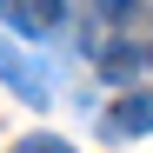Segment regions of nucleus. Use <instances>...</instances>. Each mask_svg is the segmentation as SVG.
Returning a JSON list of instances; mask_svg holds the SVG:
<instances>
[{
  "mask_svg": "<svg viewBox=\"0 0 153 153\" xmlns=\"http://www.w3.org/2000/svg\"><path fill=\"white\" fill-rule=\"evenodd\" d=\"M100 133H107V140H133V133H153V93H146V87H126V93L113 100V107H107Z\"/></svg>",
  "mask_w": 153,
  "mask_h": 153,
  "instance_id": "f03ea898",
  "label": "nucleus"
},
{
  "mask_svg": "<svg viewBox=\"0 0 153 153\" xmlns=\"http://www.w3.org/2000/svg\"><path fill=\"white\" fill-rule=\"evenodd\" d=\"M146 67H153V40H146Z\"/></svg>",
  "mask_w": 153,
  "mask_h": 153,
  "instance_id": "0eeeda50",
  "label": "nucleus"
},
{
  "mask_svg": "<svg viewBox=\"0 0 153 153\" xmlns=\"http://www.w3.org/2000/svg\"><path fill=\"white\" fill-rule=\"evenodd\" d=\"M7 153H73V140H60V133H27V140H13Z\"/></svg>",
  "mask_w": 153,
  "mask_h": 153,
  "instance_id": "423d86ee",
  "label": "nucleus"
},
{
  "mask_svg": "<svg viewBox=\"0 0 153 153\" xmlns=\"http://www.w3.org/2000/svg\"><path fill=\"white\" fill-rule=\"evenodd\" d=\"M93 73L100 80H133V73H146V47L140 40H107L93 53Z\"/></svg>",
  "mask_w": 153,
  "mask_h": 153,
  "instance_id": "20e7f679",
  "label": "nucleus"
},
{
  "mask_svg": "<svg viewBox=\"0 0 153 153\" xmlns=\"http://www.w3.org/2000/svg\"><path fill=\"white\" fill-rule=\"evenodd\" d=\"M0 80L27 100V107H47V100H53V73H47V60H33L27 47H13V40H0Z\"/></svg>",
  "mask_w": 153,
  "mask_h": 153,
  "instance_id": "f257e3e1",
  "label": "nucleus"
},
{
  "mask_svg": "<svg viewBox=\"0 0 153 153\" xmlns=\"http://www.w3.org/2000/svg\"><path fill=\"white\" fill-rule=\"evenodd\" d=\"M93 13L113 27H133V20H146V0H93Z\"/></svg>",
  "mask_w": 153,
  "mask_h": 153,
  "instance_id": "39448f33",
  "label": "nucleus"
},
{
  "mask_svg": "<svg viewBox=\"0 0 153 153\" xmlns=\"http://www.w3.org/2000/svg\"><path fill=\"white\" fill-rule=\"evenodd\" d=\"M0 20L13 33H27V40H47L67 20V0H0Z\"/></svg>",
  "mask_w": 153,
  "mask_h": 153,
  "instance_id": "7ed1b4c3",
  "label": "nucleus"
}]
</instances>
